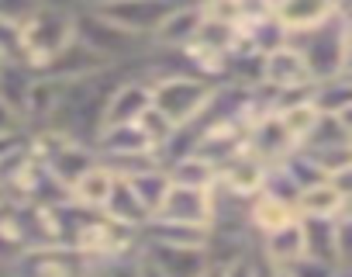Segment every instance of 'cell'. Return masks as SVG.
Segmentation results:
<instances>
[{"instance_id": "cell-14", "label": "cell", "mask_w": 352, "mask_h": 277, "mask_svg": "<svg viewBox=\"0 0 352 277\" xmlns=\"http://www.w3.org/2000/svg\"><path fill=\"white\" fill-rule=\"evenodd\" d=\"M245 150L252 156H259L263 163H280L290 150H294V138L287 135L283 121L276 118V111H266L259 118H252L245 125Z\"/></svg>"}, {"instance_id": "cell-36", "label": "cell", "mask_w": 352, "mask_h": 277, "mask_svg": "<svg viewBox=\"0 0 352 277\" xmlns=\"http://www.w3.org/2000/svg\"><path fill=\"white\" fill-rule=\"evenodd\" d=\"M14 128H25V125H21V118H18L4 101H0V135H4V132H14Z\"/></svg>"}, {"instance_id": "cell-23", "label": "cell", "mask_w": 352, "mask_h": 277, "mask_svg": "<svg viewBox=\"0 0 352 277\" xmlns=\"http://www.w3.org/2000/svg\"><path fill=\"white\" fill-rule=\"evenodd\" d=\"M162 170H166L169 184H184V187H214V177H218V167L208 156H201L197 150L166 160Z\"/></svg>"}, {"instance_id": "cell-12", "label": "cell", "mask_w": 352, "mask_h": 277, "mask_svg": "<svg viewBox=\"0 0 352 277\" xmlns=\"http://www.w3.org/2000/svg\"><path fill=\"white\" fill-rule=\"evenodd\" d=\"M266 170H270V163H263L259 156H252L249 150H242V153L228 156V160L218 167L214 187L225 191V194H232V198L249 201L252 194L263 191V184H266Z\"/></svg>"}, {"instance_id": "cell-10", "label": "cell", "mask_w": 352, "mask_h": 277, "mask_svg": "<svg viewBox=\"0 0 352 277\" xmlns=\"http://www.w3.org/2000/svg\"><path fill=\"white\" fill-rule=\"evenodd\" d=\"M211 212H214V194L211 187H184V184H169L159 208L152 212V218H166V222H194V225H211Z\"/></svg>"}, {"instance_id": "cell-11", "label": "cell", "mask_w": 352, "mask_h": 277, "mask_svg": "<svg viewBox=\"0 0 352 277\" xmlns=\"http://www.w3.org/2000/svg\"><path fill=\"white\" fill-rule=\"evenodd\" d=\"M259 83L266 90H304L314 80H311L300 52L290 42H283V45H276V49L259 56Z\"/></svg>"}, {"instance_id": "cell-8", "label": "cell", "mask_w": 352, "mask_h": 277, "mask_svg": "<svg viewBox=\"0 0 352 277\" xmlns=\"http://www.w3.org/2000/svg\"><path fill=\"white\" fill-rule=\"evenodd\" d=\"M114 70L104 56H97L90 45H83L80 39H69L35 76H45V80H56V83H73V80H87V76H100Z\"/></svg>"}, {"instance_id": "cell-28", "label": "cell", "mask_w": 352, "mask_h": 277, "mask_svg": "<svg viewBox=\"0 0 352 277\" xmlns=\"http://www.w3.org/2000/svg\"><path fill=\"white\" fill-rule=\"evenodd\" d=\"M311 104L321 114H342L352 107V87H349V73L345 76H328V80H314L311 83Z\"/></svg>"}, {"instance_id": "cell-16", "label": "cell", "mask_w": 352, "mask_h": 277, "mask_svg": "<svg viewBox=\"0 0 352 277\" xmlns=\"http://www.w3.org/2000/svg\"><path fill=\"white\" fill-rule=\"evenodd\" d=\"M256 256L266 270H276V267H290L294 260L304 256V232H300V215L273 232H263L256 236Z\"/></svg>"}, {"instance_id": "cell-39", "label": "cell", "mask_w": 352, "mask_h": 277, "mask_svg": "<svg viewBox=\"0 0 352 277\" xmlns=\"http://www.w3.org/2000/svg\"><path fill=\"white\" fill-rule=\"evenodd\" d=\"M94 4H104V0H76V8H94Z\"/></svg>"}, {"instance_id": "cell-6", "label": "cell", "mask_w": 352, "mask_h": 277, "mask_svg": "<svg viewBox=\"0 0 352 277\" xmlns=\"http://www.w3.org/2000/svg\"><path fill=\"white\" fill-rule=\"evenodd\" d=\"M90 270H94V263L66 243L32 246L8 267V274H14V277H90Z\"/></svg>"}, {"instance_id": "cell-34", "label": "cell", "mask_w": 352, "mask_h": 277, "mask_svg": "<svg viewBox=\"0 0 352 277\" xmlns=\"http://www.w3.org/2000/svg\"><path fill=\"white\" fill-rule=\"evenodd\" d=\"M28 143V128H14V132H4L0 135V156H8L14 150H21Z\"/></svg>"}, {"instance_id": "cell-33", "label": "cell", "mask_w": 352, "mask_h": 277, "mask_svg": "<svg viewBox=\"0 0 352 277\" xmlns=\"http://www.w3.org/2000/svg\"><path fill=\"white\" fill-rule=\"evenodd\" d=\"M42 4H49V0H0V18L21 25V21H25L28 14H35Z\"/></svg>"}, {"instance_id": "cell-20", "label": "cell", "mask_w": 352, "mask_h": 277, "mask_svg": "<svg viewBox=\"0 0 352 277\" xmlns=\"http://www.w3.org/2000/svg\"><path fill=\"white\" fill-rule=\"evenodd\" d=\"M294 208H297L300 218H335V215H342L349 208V191H342L328 177H321V181H314V184L297 191Z\"/></svg>"}, {"instance_id": "cell-37", "label": "cell", "mask_w": 352, "mask_h": 277, "mask_svg": "<svg viewBox=\"0 0 352 277\" xmlns=\"http://www.w3.org/2000/svg\"><path fill=\"white\" fill-rule=\"evenodd\" d=\"M197 277H221V263H218V260H211V263H208Z\"/></svg>"}, {"instance_id": "cell-38", "label": "cell", "mask_w": 352, "mask_h": 277, "mask_svg": "<svg viewBox=\"0 0 352 277\" xmlns=\"http://www.w3.org/2000/svg\"><path fill=\"white\" fill-rule=\"evenodd\" d=\"M263 277H294V274H290L287 267H276V270H266Z\"/></svg>"}, {"instance_id": "cell-19", "label": "cell", "mask_w": 352, "mask_h": 277, "mask_svg": "<svg viewBox=\"0 0 352 277\" xmlns=\"http://www.w3.org/2000/svg\"><path fill=\"white\" fill-rule=\"evenodd\" d=\"M138 239L166 243V246H184V249H211V225H194V222H166V218H148L138 229Z\"/></svg>"}, {"instance_id": "cell-26", "label": "cell", "mask_w": 352, "mask_h": 277, "mask_svg": "<svg viewBox=\"0 0 352 277\" xmlns=\"http://www.w3.org/2000/svg\"><path fill=\"white\" fill-rule=\"evenodd\" d=\"M100 212H104L107 218H114V222H121V225L135 229V232H138V229H142V225L152 218V215L142 208V201L131 194V187H128L121 177L114 181V187H111V198L104 201V208H100Z\"/></svg>"}, {"instance_id": "cell-22", "label": "cell", "mask_w": 352, "mask_h": 277, "mask_svg": "<svg viewBox=\"0 0 352 277\" xmlns=\"http://www.w3.org/2000/svg\"><path fill=\"white\" fill-rule=\"evenodd\" d=\"M114 181H118V174L97 160L94 167H87V170H83V174H80V177L69 184V198H73V205H80V208L100 212V208H104V201L111 198Z\"/></svg>"}, {"instance_id": "cell-9", "label": "cell", "mask_w": 352, "mask_h": 277, "mask_svg": "<svg viewBox=\"0 0 352 277\" xmlns=\"http://www.w3.org/2000/svg\"><path fill=\"white\" fill-rule=\"evenodd\" d=\"M152 104V83L135 70L131 76H121L107 87V97H104V111H100V121L104 125H121V121H138V114ZM100 125V128H104Z\"/></svg>"}, {"instance_id": "cell-29", "label": "cell", "mask_w": 352, "mask_h": 277, "mask_svg": "<svg viewBox=\"0 0 352 277\" xmlns=\"http://www.w3.org/2000/svg\"><path fill=\"white\" fill-rule=\"evenodd\" d=\"M121 181L131 187V194L142 201V208H145L148 215L159 208V201H162V194H166V187H169V177H166L162 163H159V167L135 170V174H128V177H121Z\"/></svg>"}, {"instance_id": "cell-15", "label": "cell", "mask_w": 352, "mask_h": 277, "mask_svg": "<svg viewBox=\"0 0 352 277\" xmlns=\"http://www.w3.org/2000/svg\"><path fill=\"white\" fill-rule=\"evenodd\" d=\"M97 160H121V156H152L155 146L142 132L138 121H121V125H104L94 138ZM159 156V153H155Z\"/></svg>"}, {"instance_id": "cell-1", "label": "cell", "mask_w": 352, "mask_h": 277, "mask_svg": "<svg viewBox=\"0 0 352 277\" xmlns=\"http://www.w3.org/2000/svg\"><path fill=\"white\" fill-rule=\"evenodd\" d=\"M73 14L76 4L69 0H49L35 14H28L18 25V59L38 73L73 39Z\"/></svg>"}, {"instance_id": "cell-21", "label": "cell", "mask_w": 352, "mask_h": 277, "mask_svg": "<svg viewBox=\"0 0 352 277\" xmlns=\"http://www.w3.org/2000/svg\"><path fill=\"white\" fill-rule=\"evenodd\" d=\"M297 218V208L287 201V198H276L270 191H259L245 201V222L252 229V236H263V232H273L287 222Z\"/></svg>"}, {"instance_id": "cell-41", "label": "cell", "mask_w": 352, "mask_h": 277, "mask_svg": "<svg viewBox=\"0 0 352 277\" xmlns=\"http://www.w3.org/2000/svg\"><path fill=\"white\" fill-rule=\"evenodd\" d=\"M0 277H4V270H0Z\"/></svg>"}, {"instance_id": "cell-13", "label": "cell", "mask_w": 352, "mask_h": 277, "mask_svg": "<svg viewBox=\"0 0 352 277\" xmlns=\"http://www.w3.org/2000/svg\"><path fill=\"white\" fill-rule=\"evenodd\" d=\"M338 11H349V0H273V18L287 35L318 28Z\"/></svg>"}, {"instance_id": "cell-42", "label": "cell", "mask_w": 352, "mask_h": 277, "mask_svg": "<svg viewBox=\"0 0 352 277\" xmlns=\"http://www.w3.org/2000/svg\"><path fill=\"white\" fill-rule=\"evenodd\" d=\"M69 4H76V0H69Z\"/></svg>"}, {"instance_id": "cell-27", "label": "cell", "mask_w": 352, "mask_h": 277, "mask_svg": "<svg viewBox=\"0 0 352 277\" xmlns=\"http://www.w3.org/2000/svg\"><path fill=\"white\" fill-rule=\"evenodd\" d=\"M300 232H304V256H314V260L338 267L335 218H300Z\"/></svg>"}, {"instance_id": "cell-32", "label": "cell", "mask_w": 352, "mask_h": 277, "mask_svg": "<svg viewBox=\"0 0 352 277\" xmlns=\"http://www.w3.org/2000/svg\"><path fill=\"white\" fill-rule=\"evenodd\" d=\"M287 270H290L294 277H335L342 267H331V263L314 260V256H300V260H294Z\"/></svg>"}, {"instance_id": "cell-25", "label": "cell", "mask_w": 352, "mask_h": 277, "mask_svg": "<svg viewBox=\"0 0 352 277\" xmlns=\"http://www.w3.org/2000/svg\"><path fill=\"white\" fill-rule=\"evenodd\" d=\"M349 138H352L349 111H342V114H318V121L307 132V138L300 143V150H349Z\"/></svg>"}, {"instance_id": "cell-30", "label": "cell", "mask_w": 352, "mask_h": 277, "mask_svg": "<svg viewBox=\"0 0 352 277\" xmlns=\"http://www.w3.org/2000/svg\"><path fill=\"white\" fill-rule=\"evenodd\" d=\"M138 125H142V132L148 135V143L155 146V153H162V146H166L169 138L176 135V125H173L166 114H159L152 104H148V107L138 114Z\"/></svg>"}, {"instance_id": "cell-24", "label": "cell", "mask_w": 352, "mask_h": 277, "mask_svg": "<svg viewBox=\"0 0 352 277\" xmlns=\"http://www.w3.org/2000/svg\"><path fill=\"white\" fill-rule=\"evenodd\" d=\"M35 83V70L21 59H0V101H4L18 118L25 111V101L32 94Z\"/></svg>"}, {"instance_id": "cell-7", "label": "cell", "mask_w": 352, "mask_h": 277, "mask_svg": "<svg viewBox=\"0 0 352 277\" xmlns=\"http://www.w3.org/2000/svg\"><path fill=\"white\" fill-rule=\"evenodd\" d=\"M180 4V0H104L94 4V11L107 21H114L118 28H128L135 35L152 39V32L159 28V21Z\"/></svg>"}, {"instance_id": "cell-35", "label": "cell", "mask_w": 352, "mask_h": 277, "mask_svg": "<svg viewBox=\"0 0 352 277\" xmlns=\"http://www.w3.org/2000/svg\"><path fill=\"white\" fill-rule=\"evenodd\" d=\"M135 274H138V277H166V274H162V270H159L142 249H135Z\"/></svg>"}, {"instance_id": "cell-31", "label": "cell", "mask_w": 352, "mask_h": 277, "mask_svg": "<svg viewBox=\"0 0 352 277\" xmlns=\"http://www.w3.org/2000/svg\"><path fill=\"white\" fill-rule=\"evenodd\" d=\"M90 277H138V274H135V253H128V256H114V260H100V263H94V270H90Z\"/></svg>"}, {"instance_id": "cell-40", "label": "cell", "mask_w": 352, "mask_h": 277, "mask_svg": "<svg viewBox=\"0 0 352 277\" xmlns=\"http://www.w3.org/2000/svg\"><path fill=\"white\" fill-rule=\"evenodd\" d=\"M4 277H14V274H8V270H4Z\"/></svg>"}, {"instance_id": "cell-3", "label": "cell", "mask_w": 352, "mask_h": 277, "mask_svg": "<svg viewBox=\"0 0 352 277\" xmlns=\"http://www.w3.org/2000/svg\"><path fill=\"white\" fill-rule=\"evenodd\" d=\"M148 83H152V107L159 114H166L176 128H187V125L201 121L204 111L214 101V90H218L214 80L197 76V73H187V70L155 76Z\"/></svg>"}, {"instance_id": "cell-18", "label": "cell", "mask_w": 352, "mask_h": 277, "mask_svg": "<svg viewBox=\"0 0 352 277\" xmlns=\"http://www.w3.org/2000/svg\"><path fill=\"white\" fill-rule=\"evenodd\" d=\"M138 249L166 277H197L211 263L208 249H184V246H166V243H152V239H138Z\"/></svg>"}, {"instance_id": "cell-2", "label": "cell", "mask_w": 352, "mask_h": 277, "mask_svg": "<svg viewBox=\"0 0 352 277\" xmlns=\"http://www.w3.org/2000/svg\"><path fill=\"white\" fill-rule=\"evenodd\" d=\"M287 42L300 52L311 80L349 73V11H338L324 25L307 28L300 35H287Z\"/></svg>"}, {"instance_id": "cell-4", "label": "cell", "mask_w": 352, "mask_h": 277, "mask_svg": "<svg viewBox=\"0 0 352 277\" xmlns=\"http://www.w3.org/2000/svg\"><path fill=\"white\" fill-rule=\"evenodd\" d=\"M73 39L90 45L111 66H135L138 59H145L152 52V39L135 35L128 28H118L114 21L100 18L94 8H76V14H73Z\"/></svg>"}, {"instance_id": "cell-5", "label": "cell", "mask_w": 352, "mask_h": 277, "mask_svg": "<svg viewBox=\"0 0 352 277\" xmlns=\"http://www.w3.org/2000/svg\"><path fill=\"white\" fill-rule=\"evenodd\" d=\"M66 246H73L90 263H100V260H114V256L135 253L138 249V232L128 229V225H121V222H114V218H107L104 212L83 208L80 218L69 229Z\"/></svg>"}, {"instance_id": "cell-17", "label": "cell", "mask_w": 352, "mask_h": 277, "mask_svg": "<svg viewBox=\"0 0 352 277\" xmlns=\"http://www.w3.org/2000/svg\"><path fill=\"white\" fill-rule=\"evenodd\" d=\"M201 21H204V11H201L197 0H180V4L159 21V28L152 32V49H169V52L184 49L197 35Z\"/></svg>"}]
</instances>
